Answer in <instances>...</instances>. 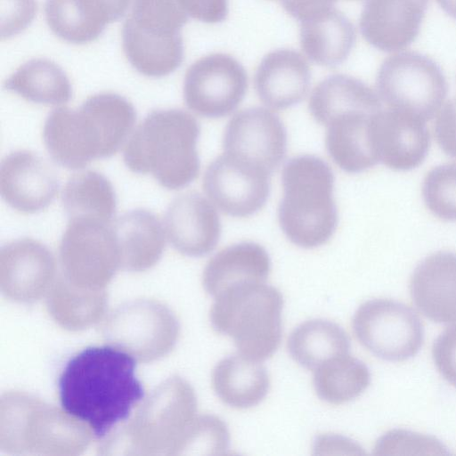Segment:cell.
<instances>
[{
    "label": "cell",
    "mask_w": 456,
    "mask_h": 456,
    "mask_svg": "<svg viewBox=\"0 0 456 456\" xmlns=\"http://www.w3.org/2000/svg\"><path fill=\"white\" fill-rule=\"evenodd\" d=\"M282 308L283 297L276 288L253 282L215 297L209 318L216 332L233 339L239 354L263 362L280 346Z\"/></svg>",
    "instance_id": "cell-7"
},
{
    "label": "cell",
    "mask_w": 456,
    "mask_h": 456,
    "mask_svg": "<svg viewBox=\"0 0 456 456\" xmlns=\"http://www.w3.org/2000/svg\"><path fill=\"white\" fill-rule=\"evenodd\" d=\"M122 45L131 66L140 74L150 77L171 74L183 60L181 32L161 33L147 29L130 17L123 26Z\"/></svg>",
    "instance_id": "cell-24"
},
{
    "label": "cell",
    "mask_w": 456,
    "mask_h": 456,
    "mask_svg": "<svg viewBox=\"0 0 456 456\" xmlns=\"http://www.w3.org/2000/svg\"><path fill=\"white\" fill-rule=\"evenodd\" d=\"M281 2L290 16L303 22L333 9L337 0H281Z\"/></svg>",
    "instance_id": "cell-41"
},
{
    "label": "cell",
    "mask_w": 456,
    "mask_h": 456,
    "mask_svg": "<svg viewBox=\"0 0 456 456\" xmlns=\"http://www.w3.org/2000/svg\"><path fill=\"white\" fill-rule=\"evenodd\" d=\"M61 202L69 221L111 224L117 210V197L111 183L94 170L70 176L62 190Z\"/></svg>",
    "instance_id": "cell-29"
},
{
    "label": "cell",
    "mask_w": 456,
    "mask_h": 456,
    "mask_svg": "<svg viewBox=\"0 0 456 456\" xmlns=\"http://www.w3.org/2000/svg\"><path fill=\"white\" fill-rule=\"evenodd\" d=\"M130 18L144 28L161 33L181 32L189 20L178 0H133Z\"/></svg>",
    "instance_id": "cell-36"
},
{
    "label": "cell",
    "mask_w": 456,
    "mask_h": 456,
    "mask_svg": "<svg viewBox=\"0 0 456 456\" xmlns=\"http://www.w3.org/2000/svg\"><path fill=\"white\" fill-rule=\"evenodd\" d=\"M271 258L265 248L253 241L231 245L216 253L207 264L202 284L214 298L225 290L253 282H265Z\"/></svg>",
    "instance_id": "cell-23"
},
{
    "label": "cell",
    "mask_w": 456,
    "mask_h": 456,
    "mask_svg": "<svg viewBox=\"0 0 456 456\" xmlns=\"http://www.w3.org/2000/svg\"><path fill=\"white\" fill-rule=\"evenodd\" d=\"M410 289L418 310L436 323L456 324V254L440 251L422 260Z\"/></svg>",
    "instance_id": "cell-21"
},
{
    "label": "cell",
    "mask_w": 456,
    "mask_h": 456,
    "mask_svg": "<svg viewBox=\"0 0 456 456\" xmlns=\"http://www.w3.org/2000/svg\"><path fill=\"white\" fill-rule=\"evenodd\" d=\"M164 222L169 243L187 256L208 255L221 236L222 225L216 209L198 192L176 197L168 206Z\"/></svg>",
    "instance_id": "cell-18"
},
{
    "label": "cell",
    "mask_w": 456,
    "mask_h": 456,
    "mask_svg": "<svg viewBox=\"0 0 456 456\" xmlns=\"http://www.w3.org/2000/svg\"><path fill=\"white\" fill-rule=\"evenodd\" d=\"M287 347L289 355L300 366L314 370L332 359L349 354L351 341L338 324L314 319L293 330Z\"/></svg>",
    "instance_id": "cell-30"
},
{
    "label": "cell",
    "mask_w": 456,
    "mask_h": 456,
    "mask_svg": "<svg viewBox=\"0 0 456 456\" xmlns=\"http://www.w3.org/2000/svg\"><path fill=\"white\" fill-rule=\"evenodd\" d=\"M432 354L440 374L456 387V325L447 328L436 338Z\"/></svg>",
    "instance_id": "cell-38"
},
{
    "label": "cell",
    "mask_w": 456,
    "mask_h": 456,
    "mask_svg": "<svg viewBox=\"0 0 456 456\" xmlns=\"http://www.w3.org/2000/svg\"><path fill=\"white\" fill-rule=\"evenodd\" d=\"M428 0H364L360 31L373 47L391 53L418 37Z\"/></svg>",
    "instance_id": "cell-19"
},
{
    "label": "cell",
    "mask_w": 456,
    "mask_h": 456,
    "mask_svg": "<svg viewBox=\"0 0 456 456\" xmlns=\"http://www.w3.org/2000/svg\"><path fill=\"white\" fill-rule=\"evenodd\" d=\"M46 308L53 320L71 331L86 330L104 316L108 295L105 289H88L57 276L46 293Z\"/></svg>",
    "instance_id": "cell-28"
},
{
    "label": "cell",
    "mask_w": 456,
    "mask_h": 456,
    "mask_svg": "<svg viewBox=\"0 0 456 456\" xmlns=\"http://www.w3.org/2000/svg\"><path fill=\"white\" fill-rule=\"evenodd\" d=\"M95 16L106 26L122 18L130 0H85Z\"/></svg>",
    "instance_id": "cell-42"
},
{
    "label": "cell",
    "mask_w": 456,
    "mask_h": 456,
    "mask_svg": "<svg viewBox=\"0 0 456 456\" xmlns=\"http://www.w3.org/2000/svg\"><path fill=\"white\" fill-rule=\"evenodd\" d=\"M381 100L390 109L431 119L441 109L448 84L438 64L415 52L400 53L387 58L376 80Z\"/></svg>",
    "instance_id": "cell-9"
},
{
    "label": "cell",
    "mask_w": 456,
    "mask_h": 456,
    "mask_svg": "<svg viewBox=\"0 0 456 456\" xmlns=\"http://www.w3.org/2000/svg\"><path fill=\"white\" fill-rule=\"evenodd\" d=\"M355 39L354 25L335 8L300 22L301 47L311 61L322 66L333 68L344 62Z\"/></svg>",
    "instance_id": "cell-27"
},
{
    "label": "cell",
    "mask_w": 456,
    "mask_h": 456,
    "mask_svg": "<svg viewBox=\"0 0 456 456\" xmlns=\"http://www.w3.org/2000/svg\"><path fill=\"white\" fill-rule=\"evenodd\" d=\"M352 326L367 350L389 362L413 357L424 342V327L415 311L391 299H371L361 305Z\"/></svg>",
    "instance_id": "cell-10"
},
{
    "label": "cell",
    "mask_w": 456,
    "mask_h": 456,
    "mask_svg": "<svg viewBox=\"0 0 456 456\" xmlns=\"http://www.w3.org/2000/svg\"><path fill=\"white\" fill-rule=\"evenodd\" d=\"M180 323L164 304L151 299L123 303L106 317L103 339L138 362H150L169 354L176 345Z\"/></svg>",
    "instance_id": "cell-8"
},
{
    "label": "cell",
    "mask_w": 456,
    "mask_h": 456,
    "mask_svg": "<svg viewBox=\"0 0 456 456\" xmlns=\"http://www.w3.org/2000/svg\"><path fill=\"white\" fill-rule=\"evenodd\" d=\"M56 279L53 253L29 238L8 242L0 250V289L8 299L30 304L46 294Z\"/></svg>",
    "instance_id": "cell-16"
},
{
    "label": "cell",
    "mask_w": 456,
    "mask_h": 456,
    "mask_svg": "<svg viewBox=\"0 0 456 456\" xmlns=\"http://www.w3.org/2000/svg\"><path fill=\"white\" fill-rule=\"evenodd\" d=\"M311 72L302 54L292 49H277L261 61L255 88L268 107L284 110L299 103L307 94Z\"/></svg>",
    "instance_id": "cell-22"
},
{
    "label": "cell",
    "mask_w": 456,
    "mask_h": 456,
    "mask_svg": "<svg viewBox=\"0 0 456 456\" xmlns=\"http://www.w3.org/2000/svg\"><path fill=\"white\" fill-rule=\"evenodd\" d=\"M134 126L127 103L114 93L87 98L77 110L53 109L43 131L51 159L68 169H81L96 159L115 155Z\"/></svg>",
    "instance_id": "cell-2"
},
{
    "label": "cell",
    "mask_w": 456,
    "mask_h": 456,
    "mask_svg": "<svg viewBox=\"0 0 456 456\" xmlns=\"http://www.w3.org/2000/svg\"><path fill=\"white\" fill-rule=\"evenodd\" d=\"M225 422L212 414L196 415L171 455H224L230 448Z\"/></svg>",
    "instance_id": "cell-33"
},
{
    "label": "cell",
    "mask_w": 456,
    "mask_h": 456,
    "mask_svg": "<svg viewBox=\"0 0 456 456\" xmlns=\"http://www.w3.org/2000/svg\"><path fill=\"white\" fill-rule=\"evenodd\" d=\"M59 256L62 274L70 282L83 288L105 289L120 268L112 223L69 221Z\"/></svg>",
    "instance_id": "cell-11"
},
{
    "label": "cell",
    "mask_w": 456,
    "mask_h": 456,
    "mask_svg": "<svg viewBox=\"0 0 456 456\" xmlns=\"http://www.w3.org/2000/svg\"><path fill=\"white\" fill-rule=\"evenodd\" d=\"M224 153L272 175L287 151V130L274 112L262 107L243 110L228 122Z\"/></svg>",
    "instance_id": "cell-14"
},
{
    "label": "cell",
    "mask_w": 456,
    "mask_h": 456,
    "mask_svg": "<svg viewBox=\"0 0 456 456\" xmlns=\"http://www.w3.org/2000/svg\"><path fill=\"white\" fill-rule=\"evenodd\" d=\"M380 110L379 98H374L343 103L317 119L327 127L328 153L342 170L361 173L379 163L373 142V123Z\"/></svg>",
    "instance_id": "cell-12"
},
{
    "label": "cell",
    "mask_w": 456,
    "mask_h": 456,
    "mask_svg": "<svg viewBox=\"0 0 456 456\" xmlns=\"http://www.w3.org/2000/svg\"><path fill=\"white\" fill-rule=\"evenodd\" d=\"M436 2L449 16L456 20V0H436Z\"/></svg>",
    "instance_id": "cell-43"
},
{
    "label": "cell",
    "mask_w": 456,
    "mask_h": 456,
    "mask_svg": "<svg viewBox=\"0 0 456 456\" xmlns=\"http://www.w3.org/2000/svg\"><path fill=\"white\" fill-rule=\"evenodd\" d=\"M423 199L428 209L445 221H456V164L432 168L422 186Z\"/></svg>",
    "instance_id": "cell-35"
},
{
    "label": "cell",
    "mask_w": 456,
    "mask_h": 456,
    "mask_svg": "<svg viewBox=\"0 0 456 456\" xmlns=\"http://www.w3.org/2000/svg\"><path fill=\"white\" fill-rule=\"evenodd\" d=\"M435 135L440 148L456 158V100L444 103L435 122Z\"/></svg>",
    "instance_id": "cell-39"
},
{
    "label": "cell",
    "mask_w": 456,
    "mask_h": 456,
    "mask_svg": "<svg viewBox=\"0 0 456 456\" xmlns=\"http://www.w3.org/2000/svg\"><path fill=\"white\" fill-rule=\"evenodd\" d=\"M373 142L379 162L396 171H408L426 159L430 135L425 121L389 108L374 118Z\"/></svg>",
    "instance_id": "cell-20"
},
{
    "label": "cell",
    "mask_w": 456,
    "mask_h": 456,
    "mask_svg": "<svg viewBox=\"0 0 456 456\" xmlns=\"http://www.w3.org/2000/svg\"><path fill=\"white\" fill-rule=\"evenodd\" d=\"M200 135L199 122L187 111L152 110L127 142L124 162L134 173L151 174L168 190L184 188L200 172L197 151Z\"/></svg>",
    "instance_id": "cell-3"
},
{
    "label": "cell",
    "mask_w": 456,
    "mask_h": 456,
    "mask_svg": "<svg viewBox=\"0 0 456 456\" xmlns=\"http://www.w3.org/2000/svg\"><path fill=\"white\" fill-rule=\"evenodd\" d=\"M45 14L50 29L71 44L94 41L103 32L86 17L77 0H46Z\"/></svg>",
    "instance_id": "cell-34"
},
{
    "label": "cell",
    "mask_w": 456,
    "mask_h": 456,
    "mask_svg": "<svg viewBox=\"0 0 456 456\" xmlns=\"http://www.w3.org/2000/svg\"><path fill=\"white\" fill-rule=\"evenodd\" d=\"M36 12V0H1L2 39L23 31L31 23Z\"/></svg>",
    "instance_id": "cell-37"
},
{
    "label": "cell",
    "mask_w": 456,
    "mask_h": 456,
    "mask_svg": "<svg viewBox=\"0 0 456 456\" xmlns=\"http://www.w3.org/2000/svg\"><path fill=\"white\" fill-rule=\"evenodd\" d=\"M112 229L122 270L143 272L159 262L165 234L155 214L142 208L127 211L112 223Z\"/></svg>",
    "instance_id": "cell-25"
},
{
    "label": "cell",
    "mask_w": 456,
    "mask_h": 456,
    "mask_svg": "<svg viewBox=\"0 0 456 456\" xmlns=\"http://www.w3.org/2000/svg\"><path fill=\"white\" fill-rule=\"evenodd\" d=\"M134 360L112 346H89L70 358L59 377L62 409L98 439L125 421L144 396Z\"/></svg>",
    "instance_id": "cell-1"
},
{
    "label": "cell",
    "mask_w": 456,
    "mask_h": 456,
    "mask_svg": "<svg viewBox=\"0 0 456 456\" xmlns=\"http://www.w3.org/2000/svg\"><path fill=\"white\" fill-rule=\"evenodd\" d=\"M314 387L320 399L340 404L358 397L370 383V372L361 360L346 354L314 370Z\"/></svg>",
    "instance_id": "cell-32"
},
{
    "label": "cell",
    "mask_w": 456,
    "mask_h": 456,
    "mask_svg": "<svg viewBox=\"0 0 456 456\" xmlns=\"http://www.w3.org/2000/svg\"><path fill=\"white\" fill-rule=\"evenodd\" d=\"M189 18L205 23H218L228 14V0H178Z\"/></svg>",
    "instance_id": "cell-40"
},
{
    "label": "cell",
    "mask_w": 456,
    "mask_h": 456,
    "mask_svg": "<svg viewBox=\"0 0 456 456\" xmlns=\"http://www.w3.org/2000/svg\"><path fill=\"white\" fill-rule=\"evenodd\" d=\"M281 182L283 198L278 217L286 237L304 248L327 242L338 225L330 166L314 155L297 156L284 165Z\"/></svg>",
    "instance_id": "cell-6"
},
{
    "label": "cell",
    "mask_w": 456,
    "mask_h": 456,
    "mask_svg": "<svg viewBox=\"0 0 456 456\" xmlns=\"http://www.w3.org/2000/svg\"><path fill=\"white\" fill-rule=\"evenodd\" d=\"M59 188L55 170L33 151H15L1 162V196L20 212L33 214L46 208L55 199Z\"/></svg>",
    "instance_id": "cell-17"
},
{
    "label": "cell",
    "mask_w": 456,
    "mask_h": 456,
    "mask_svg": "<svg viewBox=\"0 0 456 456\" xmlns=\"http://www.w3.org/2000/svg\"><path fill=\"white\" fill-rule=\"evenodd\" d=\"M240 354L220 360L212 372V385L218 398L230 407L248 409L266 396L270 380L266 368Z\"/></svg>",
    "instance_id": "cell-26"
},
{
    "label": "cell",
    "mask_w": 456,
    "mask_h": 456,
    "mask_svg": "<svg viewBox=\"0 0 456 456\" xmlns=\"http://www.w3.org/2000/svg\"><path fill=\"white\" fill-rule=\"evenodd\" d=\"M92 439L83 421L40 398L18 391L0 400V452L11 455L76 456Z\"/></svg>",
    "instance_id": "cell-5"
},
{
    "label": "cell",
    "mask_w": 456,
    "mask_h": 456,
    "mask_svg": "<svg viewBox=\"0 0 456 456\" xmlns=\"http://www.w3.org/2000/svg\"><path fill=\"white\" fill-rule=\"evenodd\" d=\"M197 397L185 379L172 376L156 387L134 417L112 429L98 446L101 455H171L197 415Z\"/></svg>",
    "instance_id": "cell-4"
},
{
    "label": "cell",
    "mask_w": 456,
    "mask_h": 456,
    "mask_svg": "<svg viewBox=\"0 0 456 456\" xmlns=\"http://www.w3.org/2000/svg\"><path fill=\"white\" fill-rule=\"evenodd\" d=\"M271 175L224 153L208 167L203 188L224 213L234 217H246L265 206L270 194Z\"/></svg>",
    "instance_id": "cell-15"
},
{
    "label": "cell",
    "mask_w": 456,
    "mask_h": 456,
    "mask_svg": "<svg viewBox=\"0 0 456 456\" xmlns=\"http://www.w3.org/2000/svg\"><path fill=\"white\" fill-rule=\"evenodd\" d=\"M4 87L28 102L46 105L64 104L72 96L65 71L45 58L32 59L20 66L5 80Z\"/></svg>",
    "instance_id": "cell-31"
},
{
    "label": "cell",
    "mask_w": 456,
    "mask_h": 456,
    "mask_svg": "<svg viewBox=\"0 0 456 456\" xmlns=\"http://www.w3.org/2000/svg\"><path fill=\"white\" fill-rule=\"evenodd\" d=\"M248 89L243 66L225 53H212L195 61L183 81L187 107L200 116L218 118L233 112Z\"/></svg>",
    "instance_id": "cell-13"
}]
</instances>
